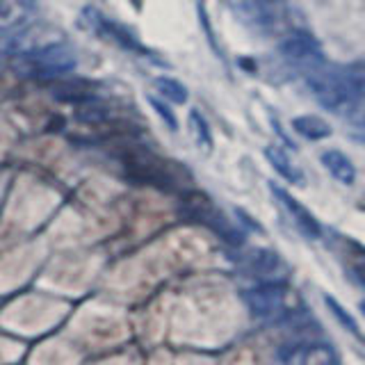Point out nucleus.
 Returning a JSON list of instances; mask_svg holds the SVG:
<instances>
[{
	"instance_id": "obj_10",
	"label": "nucleus",
	"mask_w": 365,
	"mask_h": 365,
	"mask_svg": "<svg viewBox=\"0 0 365 365\" xmlns=\"http://www.w3.org/2000/svg\"><path fill=\"white\" fill-rule=\"evenodd\" d=\"M322 165L342 185H354V180H356V169H354L351 160L345 153L336 151V148H329V151L322 153Z\"/></svg>"
},
{
	"instance_id": "obj_12",
	"label": "nucleus",
	"mask_w": 365,
	"mask_h": 365,
	"mask_svg": "<svg viewBox=\"0 0 365 365\" xmlns=\"http://www.w3.org/2000/svg\"><path fill=\"white\" fill-rule=\"evenodd\" d=\"M94 14H96V11H94ZM96 28H98L103 34H110V39H112V41H117L119 46H123L125 51L146 53V51L142 48V43L137 41L128 30H123L121 26H117V23H114V21L103 19V16H98V14H96Z\"/></svg>"
},
{
	"instance_id": "obj_1",
	"label": "nucleus",
	"mask_w": 365,
	"mask_h": 365,
	"mask_svg": "<svg viewBox=\"0 0 365 365\" xmlns=\"http://www.w3.org/2000/svg\"><path fill=\"white\" fill-rule=\"evenodd\" d=\"M308 89L324 110L334 114H351L365 98V76L356 68L319 64L308 71Z\"/></svg>"
},
{
	"instance_id": "obj_5",
	"label": "nucleus",
	"mask_w": 365,
	"mask_h": 365,
	"mask_svg": "<svg viewBox=\"0 0 365 365\" xmlns=\"http://www.w3.org/2000/svg\"><path fill=\"white\" fill-rule=\"evenodd\" d=\"M277 359L283 363H311V365H324L334 363L336 354L329 345L319 342H290L277 351Z\"/></svg>"
},
{
	"instance_id": "obj_4",
	"label": "nucleus",
	"mask_w": 365,
	"mask_h": 365,
	"mask_svg": "<svg viewBox=\"0 0 365 365\" xmlns=\"http://www.w3.org/2000/svg\"><path fill=\"white\" fill-rule=\"evenodd\" d=\"M281 55L290 64L304 66L308 71L319 64H324L322 46L317 43V39L311 32H304V30H294L281 41Z\"/></svg>"
},
{
	"instance_id": "obj_3",
	"label": "nucleus",
	"mask_w": 365,
	"mask_h": 365,
	"mask_svg": "<svg viewBox=\"0 0 365 365\" xmlns=\"http://www.w3.org/2000/svg\"><path fill=\"white\" fill-rule=\"evenodd\" d=\"M292 292L281 281H265L245 292V302L254 317L265 319V322H294L302 311H294L290 304Z\"/></svg>"
},
{
	"instance_id": "obj_2",
	"label": "nucleus",
	"mask_w": 365,
	"mask_h": 365,
	"mask_svg": "<svg viewBox=\"0 0 365 365\" xmlns=\"http://www.w3.org/2000/svg\"><path fill=\"white\" fill-rule=\"evenodd\" d=\"M11 71L23 78H64L76 71V53L66 43H48L37 51L7 55Z\"/></svg>"
},
{
	"instance_id": "obj_16",
	"label": "nucleus",
	"mask_w": 365,
	"mask_h": 365,
	"mask_svg": "<svg viewBox=\"0 0 365 365\" xmlns=\"http://www.w3.org/2000/svg\"><path fill=\"white\" fill-rule=\"evenodd\" d=\"M324 304L329 306L331 315H334V317L338 319V322L349 331L351 336H356L359 340H365L363 334H361V329H359V324H356V319H354V317L345 311V308H342V306L334 299V297H329V294H327V297H324Z\"/></svg>"
},
{
	"instance_id": "obj_14",
	"label": "nucleus",
	"mask_w": 365,
	"mask_h": 365,
	"mask_svg": "<svg viewBox=\"0 0 365 365\" xmlns=\"http://www.w3.org/2000/svg\"><path fill=\"white\" fill-rule=\"evenodd\" d=\"M190 133L194 137L199 148H205L210 151L212 148V133H210V125L205 121V117L199 110H190Z\"/></svg>"
},
{
	"instance_id": "obj_19",
	"label": "nucleus",
	"mask_w": 365,
	"mask_h": 365,
	"mask_svg": "<svg viewBox=\"0 0 365 365\" xmlns=\"http://www.w3.org/2000/svg\"><path fill=\"white\" fill-rule=\"evenodd\" d=\"M356 277H359L361 283L365 285V265H359V267H356Z\"/></svg>"
},
{
	"instance_id": "obj_9",
	"label": "nucleus",
	"mask_w": 365,
	"mask_h": 365,
	"mask_svg": "<svg viewBox=\"0 0 365 365\" xmlns=\"http://www.w3.org/2000/svg\"><path fill=\"white\" fill-rule=\"evenodd\" d=\"M285 0H240L245 14L256 23V26H272L281 16Z\"/></svg>"
},
{
	"instance_id": "obj_13",
	"label": "nucleus",
	"mask_w": 365,
	"mask_h": 365,
	"mask_svg": "<svg viewBox=\"0 0 365 365\" xmlns=\"http://www.w3.org/2000/svg\"><path fill=\"white\" fill-rule=\"evenodd\" d=\"M292 128L299 133L306 140H324L331 135V125L315 117V114H304V117H294L292 119Z\"/></svg>"
},
{
	"instance_id": "obj_8",
	"label": "nucleus",
	"mask_w": 365,
	"mask_h": 365,
	"mask_svg": "<svg viewBox=\"0 0 365 365\" xmlns=\"http://www.w3.org/2000/svg\"><path fill=\"white\" fill-rule=\"evenodd\" d=\"M37 5L34 0H3V11H0V26L3 34L9 37L11 30H23L34 19Z\"/></svg>"
},
{
	"instance_id": "obj_21",
	"label": "nucleus",
	"mask_w": 365,
	"mask_h": 365,
	"mask_svg": "<svg viewBox=\"0 0 365 365\" xmlns=\"http://www.w3.org/2000/svg\"><path fill=\"white\" fill-rule=\"evenodd\" d=\"M361 313H363V317H365V302H361Z\"/></svg>"
},
{
	"instance_id": "obj_15",
	"label": "nucleus",
	"mask_w": 365,
	"mask_h": 365,
	"mask_svg": "<svg viewBox=\"0 0 365 365\" xmlns=\"http://www.w3.org/2000/svg\"><path fill=\"white\" fill-rule=\"evenodd\" d=\"M155 89L171 103H178V106L187 103V89L174 78H155Z\"/></svg>"
},
{
	"instance_id": "obj_17",
	"label": "nucleus",
	"mask_w": 365,
	"mask_h": 365,
	"mask_svg": "<svg viewBox=\"0 0 365 365\" xmlns=\"http://www.w3.org/2000/svg\"><path fill=\"white\" fill-rule=\"evenodd\" d=\"M281 265L279 254L277 251H267V249H258L251 254V267L260 274H269V272H277V267Z\"/></svg>"
},
{
	"instance_id": "obj_11",
	"label": "nucleus",
	"mask_w": 365,
	"mask_h": 365,
	"mask_svg": "<svg viewBox=\"0 0 365 365\" xmlns=\"http://www.w3.org/2000/svg\"><path fill=\"white\" fill-rule=\"evenodd\" d=\"M265 158H267V163L274 167V171H277L279 176H283L285 180H290V182H297V185H304L302 171L290 163V158L285 155L279 146H267L265 148Z\"/></svg>"
},
{
	"instance_id": "obj_6",
	"label": "nucleus",
	"mask_w": 365,
	"mask_h": 365,
	"mask_svg": "<svg viewBox=\"0 0 365 365\" xmlns=\"http://www.w3.org/2000/svg\"><path fill=\"white\" fill-rule=\"evenodd\" d=\"M190 215L194 217V220H199L203 224H208L215 233H220V237H224L226 242L231 245H242V233L235 231L231 222L224 220L222 212H217L208 199H203L197 194V201H192V208H190Z\"/></svg>"
},
{
	"instance_id": "obj_18",
	"label": "nucleus",
	"mask_w": 365,
	"mask_h": 365,
	"mask_svg": "<svg viewBox=\"0 0 365 365\" xmlns=\"http://www.w3.org/2000/svg\"><path fill=\"white\" fill-rule=\"evenodd\" d=\"M146 101L151 103V108L155 110V114H158V117H160V119H163V121L167 123V128L176 133V130H178V119H176V114L171 112V108L167 106V103H163V101H160V98H155V96H148Z\"/></svg>"
},
{
	"instance_id": "obj_7",
	"label": "nucleus",
	"mask_w": 365,
	"mask_h": 365,
	"mask_svg": "<svg viewBox=\"0 0 365 365\" xmlns=\"http://www.w3.org/2000/svg\"><path fill=\"white\" fill-rule=\"evenodd\" d=\"M269 190L277 194V199L285 205V210H288L290 215H292V220H294V224H297V228L306 235V237H311V240H317L319 235H322V228H319V224H317V220L313 217V212L306 208V205H302L299 201H297L290 192H285L283 187H279V185H269Z\"/></svg>"
},
{
	"instance_id": "obj_20",
	"label": "nucleus",
	"mask_w": 365,
	"mask_h": 365,
	"mask_svg": "<svg viewBox=\"0 0 365 365\" xmlns=\"http://www.w3.org/2000/svg\"><path fill=\"white\" fill-rule=\"evenodd\" d=\"M359 125H361V128L365 130V110H363V117L359 119Z\"/></svg>"
}]
</instances>
